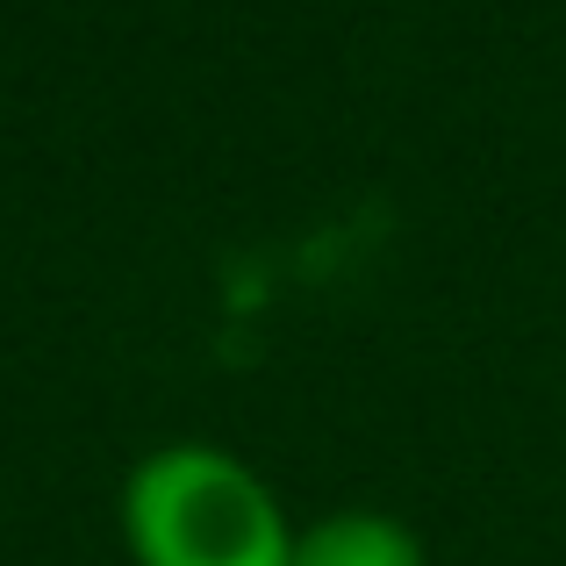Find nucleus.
Segmentation results:
<instances>
[{
  "instance_id": "nucleus-1",
  "label": "nucleus",
  "mask_w": 566,
  "mask_h": 566,
  "mask_svg": "<svg viewBox=\"0 0 566 566\" xmlns=\"http://www.w3.org/2000/svg\"><path fill=\"white\" fill-rule=\"evenodd\" d=\"M137 566H294V531L273 488L222 444H158L123 488Z\"/></svg>"
},
{
  "instance_id": "nucleus-2",
  "label": "nucleus",
  "mask_w": 566,
  "mask_h": 566,
  "mask_svg": "<svg viewBox=\"0 0 566 566\" xmlns=\"http://www.w3.org/2000/svg\"><path fill=\"white\" fill-rule=\"evenodd\" d=\"M294 566H423V545L387 510H331L294 538Z\"/></svg>"
}]
</instances>
